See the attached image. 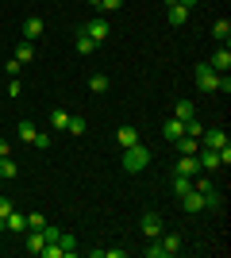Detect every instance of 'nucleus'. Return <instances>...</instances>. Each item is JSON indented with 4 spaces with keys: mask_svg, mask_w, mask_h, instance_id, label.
<instances>
[{
    "mask_svg": "<svg viewBox=\"0 0 231 258\" xmlns=\"http://www.w3.org/2000/svg\"><path fill=\"white\" fill-rule=\"evenodd\" d=\"M150 158H154V154L146 151L143 143H135V147L123 151V170H127V173H143L146 166H150Z\"/></svg>",
    "mask_w": 231,
    "mask_h": 258,
    "instance_id": "nucleus-1",
    "label": "nucleus"
},
{
    "mask_svg": "<svg viewBox=\"0 0 231 258\" xmlns=\"http://www.w3.org/2000/svg\"><path fill=\"white\" fill-rule=\"evenodd\" d=\"M193 77H197V89H200V93H216V85H220V74H216L208 62H197V66H193Z\"/></svg>",
    "mask_w": 231,
    "mask_h": 258,
    "instance_id": "nucleus-2",
    "label": "nucleus"
},
{
    "mask_svg": "<svg viewBox=\"0 0 231 258\" xmlns=\"http://www.w3.org/2000/svg\"><path fill=\"white\" fill-rule=\"evenodd\" d=\"M181 201V208H185V216H200V212H212L208 208V193H197V189H189L185 197H177Z\"/></svg>",
    "mask_w": 231,
    "mask_h": 258,
    "instance_id": "nucleus-3",
    "label": "nucleus"
},
{
    "mask_svg": "<svg viewBox=\"0 0 231 258\" xmlns=\"http://www.w3.org/2000/svg\"><path fill=\"white\" fill-rule=\"evenodd\" d=\"M81 31H85L89 39H93V43L100 46V43H104V39L112 35V27H108V20H104V16H97V20H89L85 27H81Z\"/></svg>",
    "mask_w": 231,
    "mask_h": 258,
    "instance_id": "nucleus-4",
    "label": "nucleus"
},
{
    "mask_svg": "<svg viewBox=\"0 0 231 258\" xmlns=\"http://www.w3.org/2000/svg\"><path fill=\"white\" fill-rule=\"evenodd\" d=\"M200 147H212V151H223V147H231V139H227V131L212 127V131H200Z\"/></svg>",
    "mask_w": 231,
    "mask_h": 258,
    "instance_id": "nucleus-5",
    "label": "nucleus"
},
{
    "mask_svg": "<svg viewBox=\"0 0 231 258\" xmlns=\"http://www.w3.org/2000/svg\"><path fill=\"white\" fill-rule=\"evenodd\" d=\"M43 31H46V23L39 20V16H27V20H23V27H20V35L27 39V43H39V39H43Z\"/></svg>",
    "mask_w": 231,
    "mask_h": 258,
    "instance_id": "nucleus-6",
    "label": "nucleus"
},
{
    "mask_svg": "<svg viewBox=\"0 0 231 258\" xmlns=\"http://www.w3.org/2000/svg\"><path fill=\"white\" fill-rule=\"evenodd\" d=\"M139 227H143V235H146V239H158V235L166 231V227H162V216H158V212H143Z\"/></svg>",
    "mask_w": 231,
    "mask_h": 258,
    "instance_id": "nucleus-7",
    "label": "nucleus"
},
{
    "mask_svg": "<svg viewBox=\"0 0 231 258\" xmlns=\"http://www.w3.org/2000/svg\"><path fill=\"white\" fill-rule=\"evenodd\" d=\"M174 173L197 177V173H204V170H200V158H197V154H181V158H177V166H174Z\"/></svg>",
    "mask_w": 231,
    "mask_h": 258,
    "instance_id": "nucleus-8",
    "label": "nucleus"
},
{
    "mask_svg": "<svg viewBox=\"0 0 231 258\" xmlns=\"http://www.w3.org/2000/svg\"><path fill=\"white\" fill-rule=\"evenodd\" d=\"M181 135H185V123H181V119H177V116L162 119V139H166V143H174V139H181Z\"/></svg>",
    "mask_w": 231,
    "mask_h": 258,
    "instance_id": "nucleus-9",
    "label": "nucleus"
},
{
    "mask_svg": "<svg viewBox=\"0 0 231 258\" xmlns=\"http://www.w3.org/2000/svg\"><path fill=\"white\" fill-rule=\"evenodd\" d=\"M208 66L216 70V74H227V70H231V50H227V46H216V54L208 58Z\"/></svg>",
    "mask_w": 231,
    "mask_h": 258,
    "instance_id": "nucleus-10",
    "label": "nucleus"
},
{
    "mask_svg": "<svg viewBox=\"0 0 231 258\" xmlns=\"http://www.w3.org/2000/svg\"><path fill=\"white\" fill-rule=\"evenodd\" d=\"M46 243H50V239H46V231H27V235H23V247L31 250V254H39Z\"/></svg>",
    "mask_w": 231,
    "mask_h": 258,
    "instance_id": "nucleus-11",
    "label": "nucleus"
},
{
    "mask_svg": "<svg viewBox=\"0 0 231 258\" xmlns=\"http://www.w3.org/2000/svg\"><path fill=\"white\" fill-rule=\"evenodd\" d=\"M116 143H120L123 151H127V147H135V143H143V139H139V127H131V123H127V127H120V131H116Z\"/></svg>",
    "mask_w": 231,
    "mask_h": 258,
    "instance_id": "nucleus-12",
    "label": "nucleus"
},
{
    "mask_svg": "<svg viewBox=\"0 0 231 258\" xmlns=\"http://www.w3.org/2000/svg\"><path fill=\"white\" fill-rule=\"evenodd\" d=\"M212 39H216L220 46H227L231 43V20H216L212 23Z\"/></svg>",
    "mask_w": 231,
    "mask_h": 258,
    "instance_id": "nucleus-13",
    "label": "nucleus"
},
{
    "mask_svg": "<svg viewBox=\"0 0 231 258\" xmlns=\"http://www.w3.org/2000/svg\"><path fill=\"white\" fill-rule=\"evenodd\" d=\"M0 177H4V181H16V177H20V162L12 158H0Z\"/></svg>",
    "mask_w": 231,
    "mask_h": 258,
    "instance_id": "nucleus-14",
    "label": "nucleus"
},
{
    "mask_svg": "<svg viewBox=\"0 0 231 258\" xmlns=\"http://www.w3.org/2000/svg\"><path fill=\"white\" fill-rule=\"evenodd\" d=\"M46 123L54 131H66V123H69V112L66 108H50V116H46Z\"/></svg>",
    "mask_w": 231,
    "mask_h": 258,
    "instance_id": "nucleus-15",
    "label": "nucleus"
},
{
    "mask_svg": "<svg viewBox=\"0 0 231 258\" xmlns=\"http://www.w3.org/2000/svg\"><path fill=\"white\" fill-rule=\"evenodd\" d=\"M174 116L181 119V123H189V119H197V108H193V100H177V104H174Z\"/></svg>",
    "mask_w": 231,
    "mask_h": 258,
    "instance_id": "nucleus-16",
    "label": "nucleus"
},
{
    "mask_svg": "<svg viewBox=\"0 0 231 258\" xmlns=\"http://www.w3.org/2000/svg\"><path fill=\"white\" fill-rule=\"evenodd\" d=\"M166 16H170V23H174V27H185L189 23V8H181V4H166Z\"/></svg>",
    "mask_w": 231,
    "mask_h": 258,
    "instance_id": "nucleus-17",
    "label": "nucleus"
},
{
    "mask_svg": "<svg viewBox=\"0 0 231 258\" xmlns=\"http://www.w3.org/2000/svg\"><path fill=\"white\" fill-rule=\"evenodd\" d=\"M16 135H20V143H35V135H39V127H35L31 119H20V123H16Z\"/></svg>",
    "mask_w": 231,
    "mask_h": 258,
    "instance_id": "nucleus-18",
    "label": "nucleus"
},
{
    "mask_svg": "<svg viewBox=\"0 0 231 258\" xmlns=\"http://www.w3.org/2000/svg\"><path fill=\"white\" fill-rule=\"evenodd\" d=\"M73 46H77V54H81V58H89V54L97 50V43H93L85 31H77V35H73Z\"/></svg>",
    "mask_w": 231,
    "mask_h": 258,
    "instance_id": "nucleus-19",
    "label": "nucleus"
},
{
    "mask_svg": "<svg viewBox=\"0 0 231 258\" xmlns=\"http://www.w3.org/2000/svg\"><path fill=\"white\" fill-rule=\"evenodd\" d=\"M8 231H16V235H27V216H20L16 208L8 212Z\"/></svg>",
    "mask_w": 231,
    "mask_h": 258,
    "instance_id": "nucleus-20",
    "label": "nucleus"
},
{
    "mask_svg": "<svg viewBox=\"0 0 231 258\" xmlns=\"http://www.w3.org/2000/svg\"><path fill=\"white\" fill-rule=\"evenodd\" d=\"M16 62H35V43L20 39V43H16Z\"/></svg>",
    "mask_w": 231,
    "mask_h": 258,
    "instance_id": "nucleus-21",
    "label": "nucleus"
},
{
    "mask_svg": "<svg viewBox=\"0 0 231 258\" xmlns=\"http://www.w3.org/2000/svg\"><path fill=\"white\" fill-rule=\"evenodd\" d=\"M174 147L181 154H197L200 151V139H193V135H181V139H174Z\"/></svg>",
    "mask_w": 231,
    "mask_h": 258,
    "instance_id": "nucleus-22",
    "label": "nucleus"
},
{
    "mask_svg": "<svg viewBox=\"0 0 231 258\" xmlns=\"http://www.w3.org/2000/svg\"><path fill=\"white\" fill-rule=\"evenodd\" d=\"M66 131H69V135H73V139H81V135H85V131H89V123H85V119H81V116H69Z\"/></svg>",
    "mask_w": 231,
    "mask_h": 258,
    "instance_id": "nucleus-23",
    "label": "nucleus"
},
{
    "mask_svg": "<svg viewBox=\"0 0 231 258\" xmlns=\"http://www.w3.org/2000/svg\"><path fill=\"white\" fill-rule=\"evenodd\" d=\"M189 189H193V177H185V173H174V193H177V197H185Z\"/></svg>",
    "mask_w": 231,
    "mask_h": 258,
    "instance_id": "nucleus-24",
    "label": "nucleus"
},
{
    "mask_svg": "<svg viewBox=\"0 0 231 258\" xmlns=\"http://www.w3.org/2000/svg\"><path fill=\"white\" fill-rule=\"evenodd\" d=\"M108 85H112V81L104 74H93V77H89V89H93V93H108Z\"/></svg>",
    "mask_w": 231,
    "mask_h": 258,
    "instance_id": "nucleus-25",
    "label": "nucleus"
},
{
    "mask_svg": "<svg viewBox=\"0 0 231 258\" xmlns=\"http://www.w3.org/2000/svg\"><path fill=\"white\" fill-rule=\"evenodd\" d=\"M58 247L66 250V258H69V254H77V239H73V235H66V231H62V235H58Z\"/></svg>",
    "mask_w": 231,
    "mask_h": 258,
    "instance_id": "nucleus-26",
    "label": "nucleus"
},
{
    "mask_svg": "<svg viewBox=\"0 0 231 258\" xmlns=\"http://www.w3.org/2000/svg\"><path fill=\"white\" fill-rule=\"evenodd\" d=\"M31 147H35V151H50V147H54V139H50V131H39Z\"/></svg>",
    "mask_w": 231,
    "mask_h": 258,
    "instance_id": "nucleus-27",
    "label": "nucleus"
},
{
    "mask_svg": "<svg viewBox=\"0 0 231 258\" xmlns=\"http://www.w3.org/2000/svg\"><path fill=\"white\" fill-rule=\"evenodd\" d=\"M46 227V216H39V212H27V231H43Z\"/></svg>",
    "mask_w": 231,
    "mask_h": 258,
    "instance_id": "nucleus-28",
    "label": "nucleus"
},
{
    "mask_svg": "<svg viewBox=\"0 0 231 258\" xmlns=\"http://www.w3.org/2000/svg\"><path fill=\"white\" fill-rule=\"evenodd\" d=\"M123 0H97V12H120Z\"/></svg>",
    "mask_w": 231,
    "mask_h": 258,
    "instance_id": "nucleus-29",
    "label": "nucleus"
},
{
    "mask_svg": "<svg viewBox=\"0 0 231 258\" xmlns=\"http://www.w3.org/2000/svg\"><path fill=\"white\" fill-rule=\"evenodd\" d=\"M20 93H23V85H20V77H12V81H8V97H20Z\"/></svg>",
    "mask_w": 231,
    "mask_h": 258,
    "instance_id": "nucleus-30",
    "label": "nucleus"
},
{
    "mask_svg": "<svg viewBox=\"0 0 231 258\" xmlns=\"http://www.w3.org/2000/svg\"><path fill=\"white\" fill-rule=\"evenodd\" d=\"M20 66H23V62H16V58H12V62H4V70H8V77H20Z\"/></svg>",
    "mask_w": 231,
    "mask_h": 258,
    "instance_id": "nucleus-31",
    "label": "nucleus"
},
{
    "mask_svg": "<svg viewBox=\"0 0 231 258\" xmlns=\"http://www.w3.org/2000/svg\"><path fill=\"white\" fill-rule=\"evenodd\" d=\"M216 93H231V77L220 74V85H216Z\"/></svg>",
    "mask_w": 231,
    "mask_h": 258,
    "instance_id": "nucleus-32",
    "label": "nucleus"
},
{
    "mask_svg": "<svg viewBox=\"0 0 231 258\" xmlns=\"http://www.w3.org/2000/svg\"><path fill=\"white\" fill-rule=\"evenodd\" d=\"M8 212H12V197L0 193V216H8Z\"/></svg>",
    "mask_w": 231,
    "mask_h": 258,
    "instance_id": "nucleus-33",
    "label": "nucleus"
},
{
    "mask_svg": "<svg viewBox=\"0 0 231 258\" xmlns=\"http://www.w3.org/2000/svg\"><path fill=\"white\" fill-rule=\"evenodd\" d=\"M12 154V147H8V139H0V158H8Z\"/></svg>",
    "mask_w": 231,
    "mask_h": 258,
    "instance_id": "nucleus-34",
    "label": "nucleus"
},
{
    "mask_svg": "<svg viewBox=\"0 0 231 258\" xmlns=\"http://www.w3.org/2000/svg\"><path fill=\"white\" fill-rule=\"evenodd\" d=\"M177 4H181V8H189V12H193V8H197V4H200V0H177Z\"/></svg>",
    "mask_w": 231,
    "mask_h": 258,
    "instance_id": "nucleus-35",
    "label": "nucleus"
},
{
    "mask_svg": "<svg viewBox=\"0 0 231 258\" xmlns=\"http://www.w3.org/2000/svg\"><path fill=\"white\" fill-rule=\"evenodd\" d=\"M4 185H8V181H4V177H0V193H4Z\"/></svg>",
    "mask_w": 231,
    "mask_h": 258,
    "instance_id": "nucleus-36",
    "label": "nucleus"
},
{
    "mask_svg": "<svg viewBox=\"0 0 231 258\" xmlns=\"http://www.w3.org/2000/svg\"><path fill=\"white\" fill-rule=\"evenodd\" d=\"M162 4H177V0H162Z\"/></svg>",
    "mask_w": 231,
    "mask_h": 258,
    "instance_id": "nucleus-37",
    "label": "nucleus"
}]
</instances>
